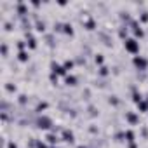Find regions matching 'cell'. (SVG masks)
<instances>
[{"label": "cell", "mask_w": 148, "mask_h": 148, "mask_svg": "<svg viewBox=\"0 0 148 148\" xmlns=\"http://www.w3.org/2000/svg\"><path fill=\"white\" fill-rule=\"evenodd\" d=\"M51 148H59V146H51Z\"/></svg>", "instance_id": "cell-44"}, {"label": "cell", "mask_w": 148, "mask_h": 148, "mask_svg": "<svg viewBox=\"0 0 148 148\" xmlns=\"http://www.w3.org/2000/svg\"><path fill=\"white\" fill-rule=\"evenodd\" d=\"M136 106H138V110H139L141 113H145V112H148V101H146V99H143V101H139V103H138Z\"/></svg>", "instance_id": "cell-22"}, {"label": "cell", "mask_w": 148, "mask_h": 148, "mask_svg": "<svg viewBox=\"0 0 148 148\" xmlns=\"http://www.w3.org/2000/svg\"><path fill=\"white\" fill-rule=\"evenodd\" d=\"M51 73H56V75L59 77H66L68 75V71L64 70V66L63 64H59V63H56V61H51Z\"/></svg>", "instance_id": "cell-5"}, {"label": "cell", "mask_w": 148, "mask_h": 148, "mask_svg": "<svg viewBox=\"0 0 148 148\" xmlns=\"http://www.w3.org/2000/svg\"><path fill=\"white\" fill-rule=\"evenodd\" d=\"M77 148H87V146H84V145H79V146H77Z\"/></svg>", "instance_id": "cell-43"}, {"label": "cell", "mask_w": 148, "mask_h": 148, "mask_svg": "<svg viewBox=\"0 0 148 148\" xmlns=\"http://www.w3.org/2000/svg\"><path fill=\"white\" fill-rule=\"evenodd\" d=\"M94 63H96V64H99V66H103V63H105L103 54H94Z\"/></svg>", "instance_id": "cell-29"}, {"label": "cell", "mask_w": 148, "mask_h": 148, "mask_svg": "<svg viewBox=\"0 0 148 148\" xmlns=\"http://www.w3.org/2000/svg\"><path fill=\"white\" fill-rule=\"evenodd\" d=\"M125 120L129 122V125H138L139 124V115L136 112H125Z\"/></svg>", "instance_id": "cell-9"}, {"label": "cell", "mask_w": 148, "mask_h": 148, "mask_svg": "<svg viewBox=\"0 0 148 148\" xmlns=\"http://www.w3.org/2000/svg\"><path fill=\"white\" fill-rule=\"evenodd\" d=\"M4 87H5V91H7V92H16V91H18V87H16L14 84H11V82H7Z\"/></svg>", "instance_id": "cell-30"}, {"label": "cell", "mask_w": 148, "mask_h": 148, "mask_svg": "<svg viewBox=\"0 0 148 148\" xmlns=\"http://www.w3.org/2000/svg\"><path fill=\"white\" fill-rule=\"evenodd\" d=\"M75 63H77V64H86V58H82V56H79V58L75 59Z\"/></svg>", "instance_id": "cell-37"}, {"label": "cell", "mask_w": 148, "mask_h": 148, "mask_svg": "<svg viewBox=\"0 0 148 148\" xmlns=\"http://www.w3.org/2000/svg\"><path fill=\"white\" fill-rule=\"evenodd\" d=\"M117 35H119V38H122V40L129 38V37H127V35H129V26L120 25V26H119V30H117Z\"/></svg>", "instance_id": "cell-12"}, {"label": "cell", "mask_w": 148, "mask_h": 148, "mask_svg": "<svg viewBox=\"0 0 148 148\" xmlns=\"http://www.w3.org/2000/svg\"><path fill=\"white\" fill-rule=\"evenodd\" d=\"M28 101H30V98H28L26 94H19V96H18V103H19L21 106H25V105H28Z\"/></svg>", "instance_id": "cell-24"}, {"label": "cell", "mask_w": 148, "mask_h": 148, "mask_svg": "<svg viewBox=\"0 0 148 148\" xmlns=\"http://www.w3.org/2000/svg\"><path fill=\"white\" fill-rule=\"evenodd\" d=\"M132 64L138 71H148V59L145 56H134L132 58Z\"/></svg>", "instance_id": "cell-4"}, {"label": "cell", "mask_w": 148, "mask_h": 148, "mask_svg": "<svg viewBox=\"0 0 148 148\" xmlns=\"http://www.w3.org/2000/svg\"><path fill=\"white\" fill-rule=\"evenodd\" d=\"M7 148H18V145H16L14 141H9V143H7Z\"/></svg>", "instance_id": "cell-40"}, {"label": "cell", "mask_w": 148, "mask_h": 148, "mask_svg": "<svg viewBox=\"0 0 148 148\" xmlns=\"http://www.w3.org/2000/svg\"><path fill=\"white\" fill-rule=\"evenodd\" d=\"M63 33L68 35V37H73V35H75V30H73L71 23H64V26H63Z\"/></svg>", "instance_id": "cell-15"}, {"label": "cell", "mask_w": 148, "mask_h": 148, "mask_svg": "<svg viewBox=\"0 0 148 148\" xmlns=\"http://www.w3.org/2000/svg\"><path fill=\"white\" fill-rule=\"evenodd\" d=\"M12 28H14V25H12L11 21H5V23H4V30H5V32H12Z\"/></svg>", "instance_id": "cell-33"}, {"label": "cell", "mask_w": 148, "mask_h": 148, "mask_svg": "<svg viewBox=\"0 0 148 148\" xmlns=\"http://www.w3.org/2000/svg\"><path fill=\"white\" fill-rule=\"evenodd\" d=\"M37 148H51V146H49V143H45V141L38 139V141H37Z\"/></svg>", "instance_id": "cell-35"}, {"label": "cell", "mask_w": 148, "mask_h": 148, "mask_svg": "<svg viewBox=\"0 0 148 148\" xmlns=\"http://www.w3.org/2000/svg\"><path fill=\"white\" fill-rule=\"evenodd\" d=\"M138 21H139V25H146L148 23V11H141L138 14Z\"/></svg>", "instance_id": "cell-17"}, {"label": "cell", "mask_w": 148, "mask_h": 148, "mask_svg": "<svg viewBox=\"0 0 148 148\" xmlns=\"http://www.w3.org/2000/svg\"><path fill=\"white\" fill-rule=\"evenodd\" d=\"M124 49H125V52L136 56V54H139V42L134 37H129V38L124 40Z\"/></svg>", "instance_id": "cell-1"}, {"label": "cell", "mask_w": 148, "mask_h": 148, "mask_svg": "<svg viewBox=\"0 0 148 148\" xmlns=\"http://www.w3.org/2000/svg\"><path fill=\"white\" fill-rule=\"evenodd\" d=\"M87 112H89V115H91V117H96V115H98V110H96L94 106H89V108H87Z\"/></svg>", "instance_id": "cell-36"}, {"label": "cell", "mask_w": 148, "mask_h": 148, "mask_svg": "<svg viewBox=\"0 0 148 148\" xmlns=\"http://www.w3.org/2000/svg\"><path fill=\"white\" fill-rule=\"evenodd\" d=\"M108 103H110V105H113V106H117V105L120 103V99H119L117 96H110V98H108Z\"/></svg>", "instance_id": "cell-31"}, {"label": "cell", "mask_w": 148, "mask_h": 148, "mask_svg": "<svg viewBox=\"0 0 148 148\" xmlns=\"http://www.w3.org/2000/svg\"><path fill=\"white\" fill-rule=\"evenodd\" d=\"M131 98H132V101H134L136 105H138L139 101H143V99H145V98H143V94H141V92H138V91H136V92H132V96H131Z\"/></svg>", "instance_id": "cell-27"}, {"label": "cell", "mask_w": 148, "mask_h": 148, "mask_svg": "<svg viewBox=\"0 0 148 148\" xmlns=\"http://www.w3.org/2000/svg\"><path fill=\"white\" fill-rule=\"evenodd\" d=\"M129 32L134 35V38H136V40L145 37V30L141 28V25H139V21H138V19H132V21L129 23Z\"/></svg>", "instance_id": "cell-2"}, {"label": "cell", "mask_w": 148, "mask_h": 148, "mask_svg": "<svg viewBox=\"0 0 148 148\" xmlns=\"http://www.w3.org/2000/svg\"><path fill=\"white\" fill-rule=\"evenodd\" d=\"M63 66H64V70H66V71H70L73 66H75V61H73V59H64Z\"/></svg>", "instance_id": "cell-25"}, {"label": "cell", "mask_w": 148, "mask_h": 148, "mask_svg": "<svg viewBox=\"0 0 148 148\" xmlns=\"http://www.w3.org/2000/svg\"><path fill=\"white\" fill-rule=\"evenodd\" d=\"M25 40L28 44V49H32V51L37 49V38H35V35L32 32H25Z\"/></svg>", "instance_id": "cell-8"}, {"label": "cell", "mask_w": 148, "mask_h": 148, "mask_svg": "<svg viewBox=\"0 0 148 148\" xmlns=\"http://www.w3.org/2000/svg\"><path fill=\"white\" fill-rule=\"evenodd\" d=\"M77 82H79V79H77L75 75H66V77H64V84H66L68 87L77 86Z\"/></svg>", "instance_id": "cell-14"}, {"label": "cell", "mask_w": 148, "mask_h": 148, "mask_svg": "<svg viewBox=\"0 0 148 148\" xmlns=\"http://www.w3.org/2000/svg\"><path fill=\"white\" fill-rule=\"evenodd\" d=\"M141 134L146 138V136H148V129H146V127H141Z\"/></svg>", "instance_id": "cell-41"}, {"label": "cell", "mask_w": 148, "mask_h": 148, "mask_svg": "<svg viewBox=\"0 0 148 148\" xmlns=\"http://www.w3.org/2000/svg\"><path fill=\"white\" fill-rule=\"evenodd\" d=\"M30 5H32L33 9H38V7H40L42 4H40V2H30Z\"/></svg>", "instance_id": "cell-38"}, {"label": "cell", "mask_w": 148, "mask_h": 148, "mask_svg": "<svg viewBox=\"0 0 148 148\" xmlns=\"http://www.w3.org/2000/svg\"><path fill=\"white\" fill-rule=\"evenodd\" d=\"M35 30H37L38 33H44V32L47 30V25H45V21H42L40 18H38V19H35Z\"/></svg>", "instance_id": "cell-13"}, {"label": "cell", "mask_w": 148, "mask_h": 148, "mask_svg": "<svg viewBox=\"0 0 148 148\" xmlns=\"http://www.w3.org/2000/svg\"><path fill=\"white\" fill-rule=\"evenodd\" d=\"M18 61H21V63H28V61H30V52H28V51H21V52H18Z\"/></svg>", "instance_id": "cell-16"}, {"label": "cell", "mask_w": 148, "mask_h": 148, "mask_svg": "<svg viewBox=\"0 0 148 148\" xmlns=\"http://www.w3.org/2000/svg\"><path fill=\"white\" fill-rule=\"evenodd\" d=\"M146 101H148V94H146Z\"/></svg>", "instance_id": "cell-45"}, {"label": "cell", "mask_w": 148, "mask_h": 148, "mask_svg": "<svg viewBox=\"0 0 148 148\" xmlns=\"http://www.w3.org/2000/svg\"><path fill=\"white\" fill-rule=\"evenodd\" d=\"M113 139H115V141H119V143H120V141H124V139H125V131H120V132H115V136H113Z\"/></svg>", "instance_id": "cell-28"}, {"label": "cell", "mask_w": 148, "mask_h": 148, "mask_svg": "<svg viewBox=\"0 0 148 148\" xmlns=\"http://www.w3.org/2000/svg\"><path fill=\"white\" fill-rule=\"evenodd\" d=\"M45 42H47V45H51V47H54V44H56V37H54V33H45Z\"/></svg>", "instance_id": "cell-20"}, {"label": "cell", "mask_w": 148, "mask_h": 148, "mask_svg": "<svg viewBox=\"0 0 148 148\" xmlns=\"http://www.w3.org/2000/svg\"><path fill=\"white\" fill-rule=\"evenodd\" d=\"M47 106H49V105H47V103H45V101H38V103H37V106H35V110H33V112H35V113H42V112H44V110H47Z\"/></svg>", "instance_id": "cell-19"}, {"label": "cell", "mask_w": 148, "mask_h": 148, "mask_svg": "<svg viewBox=\"0 0 148 148\" xmlns=\"http://www.w3.org/2000/svg\"><path fill=\"white\" fill-rule=\"evenodd\" d=\"M35 125L38 127V129H44V131H51L52 129V119L51 117H47V115H40L37 120H35Z\"/></svg>", "instance_id": "cell-3"}, {"label": "cell", "mask_w": 148, "mask_h": 148, "mask_svg": "<svg viewBox=\"0 0 148 148\" xmlns=\"http://www.w3.org/2000/svg\"><path fill=\"white\" fill-rule=\"evenodd\" d=\"M98 75H99V77H103V79H105V77H108V75H110V68H108V66H105V64H103V66H99V68H98Z\"/></svg>", "instance_id": "cell-18"}, {"label": "cell", "mask_w": 148, "mask_h": 148, "mask_svg": "<svg viewBox=\"0 0 148 148\" xmlns=\"http://www.w3.org/2000/svg\"><path fill=\"white\" fill-rule=\"evenodd\" d=\"M14 9H16V14L19 16V18H26L28 14H30V11H28V5L25 4V2H16V5H14Z\"/></svg>", "instance_id": "cell-6"}, {"label": "cell", "mask_w": 148, "mask_h": 148, "mask_svg": "<svg viewBox=\"0 0 148 148\" xmlns=\"http://www.w3.org/2000/svg\"><path fill=\"white\" fill-rule=\"evenodd\" d=\"M59 139H61V136H58V134H54V132H47V134H45V141H47L51 146H56V145L59 143Z\"/></svg>", "instance_id": "cell-11"}, {"label": "cell", "mask_w": 148, "mask_h": 148, "mask_svg": "<svg viewBox=\"0 0 148 148\" xmlns=\"http://www.w3.org/2000/svg\"><path fill=\"white\" fill-rule=\"evenodd\" d=\"M7 54H9V47H7V44H5V42H2V56H4V58H7Z\"/></svg>", "instance_id": "cell-34"}, {"label": "cell", "mask_w": 148, "mask_h": 148, "mask_svg": "<svg viewBox=\"0 0 148 148\" xmlns=\"http://www.w3.org/2000/svg\"><path fill=\"white\" fill-rule=\"evenodd\" d=\"M127 145H129V148H138V145H136V143H127Z\"/></svg>", "instance_id": "cell-42"}, {"label": "cell", "mask_w": 148, "mask_h": 148, "mask_svg": "<svg viewBox=\"0 0 148 148\" xmlns=\"http://www.w3.org/2000/svg\"><path fill=\"white\" fill-rule=\"evenodd\" d=\"M63 26H64V23L56 21V23L52 25V32H54V33H63Z\"/></svg>", "instance_id": "cell-23"}, {"label": "cell", "mask_w": 148, "mask_h": 148, "mask_svg": "<svg viewBox=\"0 0 148 148\" xmlns=\"http://www.w3.org/2000/svg\"><path fill=\"white\" fill-rule=\"evenodd\" d=\"M134 139H136L134 131H132V129H127V131H125V141H127V143H134Z\"/></svg>", "instance_id": "cell-21"}, {"label": "cell", "mask_w": 148, "mask_h": 148, "mask_svg": "<svg viewBox=\"0 0 148 148\" xmlns=\"http://www.w3.org/2000/svg\"><path fill=\"white\" fill-rule=\"evenodd\" d=\"M61 139H63L64 143H68V145H73V143H75V134H73V131L63 127V131H61Z\"/></svg>", "instance_id": "cell-7"}, {"label": "cell", "mask_w": 148, "mask_h": 148, "mask_svg": "<svg viewBox=\"0 0 148 148\" xmlns=\"http://www.w3.org/2000/svg\"><path fill=\"white\" fill-rule=\"evenodd\" d=\"M16 47H18V51L21 52V51H26L28 44H26V40H18V42H16Z\"/></svg>", "instance_id": "cell-26"}, {"label": "cell", "mask_w": 148, "mask_h": 148, "mask_svg": "<svg viewBox=\"0 0 148 148\" xmlns=\"http://www.w3.org/2000/svg\"><path fill=\"white\" fill-rule=\"evenodd\" d=\"M82 26H84L87 32H92V30H96V26H98V25H96V19H94L92 16H87V19L82 23Z\"/></svg>", "instance_id": "cell-10"}, {"label": "cell", "mask_w": 148, "mask_h": 148, "mask_svg": "<svg viewBox=\"0 0 148 148\" xmlns=\"http://www.w3.org/2000/svg\"><path fill=\"white\" fill-rule=\"evenodd\" d=\"M49 80H51L52 86H58V75H56V73H51V75H49Z\"/></svg>", "instance_id": "cell-32"}, {"label": "cell", "mask_w": 148, "mask_h": 148, "mask_svg": "<svg viewBox=\"0 0 148 148\" xmlns=\"http://www.w3.org/2000/svg\"><path fill=\"white\" fill-rule=\"evenodd\" d=\"M89 131H91V132H92V134H96V132H98V127H96V125H94V124H92V125H91V127H89Z\"/></svg>", "instance_id": "cell-39"}]
</instances>
